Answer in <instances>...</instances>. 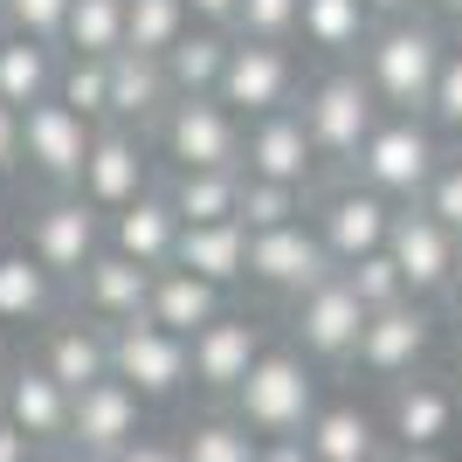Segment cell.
<instances>
[{
  "label": "cell",
  "instance_id": "5b68a950",
  "mask_svg": "<svg viewBox=\"0 0 462 462\" xmlns=\"http://www.w3.org/2000/svg\"><path fill=\"white\" fill-rule=\"evenodd\" d=\"M442 132L428 125V117H407V111H380V125L366 132V145L352 152L346 173L359 180V187L386 193V200H414V193L428 187V173H435V159H442Z\"/></svg>",
  "mask_w": 462,
  "mask_h": 462
},
{
  "label": "cell",
  "instance_id": "7dc6e473",
  "mask_svg": "<svg viewBox=\"0 0 462 462\" xmlns=\"http://www.w3.org/2000/svg\"><path fill=\"white\" fill-rule=\"evenodd\" d=\"M187 14L200 21V28H228V14H235V0H187Z\"/></svg>",
  "mask_w": 462,
  "mask_h": 462
},
{
  "label": "cell",
  "instance_id": "9a60e30c",
  "mask_svg": "<svg viewBox=\"0 0 462 462\" xmlns=\"http://www.w3.org/2000/svg\"><path fill=\"white\" fill-rule=\"evenodd\" d=\"M90 117H77L69 104L42 97L21 111V173H35L42 187H77V166L90 152Z\"/></svg>",
  "mask_w": 462,
  "mask_h": 462
},
{
  "label": "cell",
  "instance_id": "e0dca14e",
  "mask_svg": "<svg viewBox=\"0 0 462 462\" xmlns=\"http://www.w3.org/2000/svg\"><path fill=\"white\" fill-rule=\"evenodd\" d=\"M242 173L283 180V187H318V173H325V166H318V152H310L297 104L263 111V117H242Z\"/></svg>",
  "mask_w": 462,
  "mask_h": 462
},
{
  "label": "cell",
  "instance_id": "8fae6325",
  "mask_svg": "<svg viewBox=\"0 0 462 462\" xmlns=\"http://www.w3.org/2000/svg\"><path fill=\"white\" fill-rule=\"evenodd\" d=\"M393 208H401V200H386V193L359 187L352 173L338 180L331 193H310V228H318V242H325L331 270H338V263H352V255H373V249H380Z\"/></svg>",
  "mask_w": 462,
  "mask_h": 462
},
{
  "label": "cell",
  "instance_id": "6f0895ef",
  "mask_svg": "<svg viewBox=\"0 0 462 462\" xmlns=\"http://www.w3.org/2000/svg\"><path fill=\"white\" fill-rule=\"evenodd\" d=\"M456 401H462V393H456Z\"/></svg>",
  "mask_w": 462,
  "mask_h": 462
},
{
  "label": "cell",
  "instance_id": "9f6ffc18",
  "mask_svg": "<svg viewBox=\"0 0 462 462\" xmlns=\"http://www.w3.org/2000/svg\"><path fill=\"white\" fill-rule=\"evenodd\" d=\"M428 7H435V0H428Z\"/></svg>",
  "mask_w": 462,
  "mask_h": 462
},
{
  "label": "cell",
  "instance_id": "52a82bcc",
  "mask_svg": "<svg viewBox=\"0 0 462 462\" xmlns=\"http://www.w3.org/2000/svg\"><path fill=\"white\" fill-rule=\"evenodd\" d=\"M359 325H366V304L346 290V276H338V270H325L310 290L290 297V346L304 352L310 366H352Z\"/></svg>",
  "mask_w": 462,
  "mask_h": 462
},
{
  "label": "cell",
  "instance_id": "8d00e7d4",
  "mask_svg": "<svg viewBox=\"0 0 462 462\" xmlns=\"http://www.w3.org/2000/svg\"><path fill=\"white\" fill-rule=\"evenodd\" d=\"M49 97L69 104L77 117H90V125H104V117H111V104H104V56H62Z\"/></svg>",
  "mask_w": 462,
  "mask_h": 462
},
{
  "label": "cell",
  "instance_id": "603a6c76",
  "mask_svg": "<svg viewBox=\"0 0 462 462\" xmlns=\"http://www.w3.org/2000/svg\"><path fill=\"white\" fill-rule=\"evenodd\" d=\"M456 386L442 380H421V373H407L393 380V407H386V435L401 448H442L448 428H456Z\"/></svg>",
  "mask_w": 462,
  "mask_h": 462
},
{
  "label": "cell",
  "instance_id": "8992f818",
  "mask_svg": "<svg viewBox=\"0 0 462 462\" xmlns=\"http://www.w3.org/2000/svg\"><path fill=\"white\" fill-rule=\"evenodd\" d=\"M297 90H304V62H297L290 42L228 35V62H221V77H214V97H221L235 117L283 111V104H297Z\"/></svg>",
  "mask_w": 462,
  "mask_h": 462
},
{
  "label": "cell",
  "instance_id": "ee69618b",
  "mask_svg": "<svg viewBox=\"0 0 462 462\" xmlns=\"http://www.w3.org/2000/svg\"><path fill=\"white\" fill-rule=\"evenodd\" d=\"M111 462H180V448H173V442H152V435H132Z\"/></svg>",
  "mask_w": 462,
  "mask_h": 462
},
{
  "label": "cell",
  "instance_id": "cb8c5ba5",
  "mask_svg": "<svg viewBox=\"0 0 462 462\" xmlns=\"http://www.w3.org/2000/svg\"><path fill=\"white\" fill-rule=\"evenodd\" d=\"M42 366H49V380L62 386V393H77V386L104 380L111 373V325H97V318H62V325L42 331Z\"/></svg>",
  "mask_w": 462,
  "mask_h": 462
},
{
  "label": "cell",
  "instance_id": "ffe728a7",
  "mask_svg": "<svg viewBox=\"0 0 462 462\" xmlns=\"http://www.w3.org/2000/svg\"><path fill=\"white\" fill-rule=\"evenodd\" d=\"M0 414H7V421H14L35 448L69 442V393L49 380L42 359H21V366L7 373V386H0Z\"/></svg>",
  "mask_w": 462,
  "mask_h": 462
},
{
  "label": "cell",
  "instance_id": "816d5d0a",
  "mask_svg": "<svg viewBox=\"0 0 462 462\" xmlns=\"http://www.w3.org/2000/svg\"><path fill=\"white\" fill-rule=\"evenodd\" d=\"M448 297H462V235H456V255H448Z\"/></svg>",
  "mask_w": 462,
  "mask_h": 462
},
{
  "label": "cell",
  "instance_id": "30bf717a",
  "mask_svg": "<svg viewBox=\"0 0 462 462\" xmlns=\"http://www.w3.org/2000/svg\"><path fill=\"white\" fill-rule=\"evenodd\" d=\"M97 249H104V214H97L77 187H49V200L28 214V255H35L56 283H77V270Z\"/></svg>",
  "mask_w": 462,
  "mask_h": 462
},
{
  "label": "cell",
  "instance_id": "60d3db41",
  "mask_svg": "<svg viewBox=\"0 0 462 462\" xmlns=\"http://www.w3.org/2000/svg\"><path fill=\"white\" fill-rule=\"evenodd\" d=\"M414 200H421L448 235H462V145H448V152L435 159V173H428V187L414 193Z\"/></svg>",
  "mask_w": 462,
  "mask_h": 462
},
{
  "label": "cell",
  "instance_id": "5bb4252c",
  "mask_svg": "<svg viewBox=\"0 0 462 462\" xmlns=\"http://www.w3.org/2000/svg\"><path fill=\"white\" fill-rule=\"evenodd\" d=\"M331 270L325 242H318V228L304 221H283V228H249V255H242V283L270 290V297H297V290H310L318 276Z\"/></svg>",
  "mask_w": 462,
  "mask_h": 462
},
{
  "label": "cell",
  "instance_id": "d590c367",
  "mask_svg": "<svg viewBox=\"0 0 462 462\" xmlns=\"http://www.w3.org/2000/svg\"><path fill=\"white\" fill-rule=\"evenodd\" d=\"M173 448H180V462H255L263 442H255L235 414H208V421H193Z\"/></svg>",
  "mask_w": 462,
  "mask_h": 462
},
{
  "label": "cell",
  "instance_id": "277c9868",
  "mask_svg": "<svg viewBox=\"0 0 462 462\" xmlns=\"http://www.w3.org/2000/svg\"><path fill=\"white\" fill-rule=\"evenodd\" d=\"M152 152L166 173H242V117L221 104V97H173L166 111H159L152 132Z\"/></svg>",
  "mask_w": 462,
  "mask_h": 462
},
{
  "label": "cell",
  "instance_id": "d6986e66",
  "mask_svg": "<svg viewBox=\"0 0 462 462\" xmlns=\"http://www.w3.org/2000/svg\"><path fill=\"white\" fill-rule=\"evenodd\" d=\"M173 242H180V214L166 208L159 180L138 193V200H125V208L104 214V249L132 255V263H145V270H166V263H173Z\"/></svg>",
  "mask_w": 462,
  "mask_h": 462
},
{
  "label": "cell",
  "instance_id": "1f68e13d",
  "mask_svg": "<svg viewBox=\"0 0 462 462\" xmlns=\"http://www.w3.org/2000/svg\"><path fill=\"white\" fill-rule=\"evenodd\" d=\"M235 187H242V173H214V166H200V173H159V193L180 214V228L187 221H235Z\"/></svg>",
  "mask_w": 462,
  "mask_h": 462
},
{
  "label": "cell",
  "instance_id": "ab89813d",
  "mask_svg": "<svg viewBox=\"0 0 462 462\" xmlns=\"http://www.w3.org/2000/svg\"><path fill=\"white\" fill-rule=\"evenodd\" d=\"M428 125L442 132V145H462V42H448L435 90H428Z\"/></svg>",
  "mask_w": 462,
  "mask_h": 462
},
{
  "label": "cell",
  "instance_id": "d6a6232c",
  "mask_svg": "<svg viewBox=\"0 0 462 462\" xmlns=\"http://www.w3.org/2000/svg\"><path fill=\"white\" fill-rule=\"evenodd\" d=\"M56 49L62 56H117L125 49V0H69Z\"/></svg>",
  "mask_w": 462,
  "mask_h": 462
},
{
  "label": "cell",
  "instance_id": "7402d4cb",
  "mask_svg": "<svg viewBox=\"0 0 462 462\" xmlns=\"http://www.w3.org/2000/svg\"><path fill=\"white\" fill-rule=\"evenodd\" d=\"M145 290H152V270L132 263V255H117V249H97L90 263L77 270L83 318H97V325H125V318H138V310H145Z\"/></svg>",
  "mask_w": 462,
  "mask_h": 462
},
{
  "label": "cell",
  "instance_id": "11a10c76",
  "mask_svg": "<svg viewBox=\"0 0 462 462\" xmlns=\"http://www.w3.org/2000/svg\"><path fill=\"white\" fill-rule=\"evenodd\" d=\"M0 42H7V21H0Z\"/></svg>",
  "mask_w": 462,
  "mask_h": 462
},
{
  "label": "cell",
  "instance_id": "db71d44e",
  "mask_svg": "<svg viewBox=\"0 0 462 462\" xmlns=\"http://www.w3.org/2000/svg\"><path fill=\"white\" fill-rule=\"evenodd\" d=\"M7 180H14V173H0V200H7Z\"/></svg>",
  "mask_w": 462,
  "mask_h": 462
},
{
  "label": "cell",
  "instance_id": "b9f144b4",
  "mask_svg": "<svg viewBox=\"0 0 462 462\" xmlns=\"http://www.w3.org/2000/svg\"><path fill=\"white\" fill-rule=\"evenodd\" d=\"M62 14H69V0H0L7 35H28V42H56L62 35Z\"/></svg>",
  "mask_w": 462,
  "mask_h": 462
},
{
  "label": "cell",
  "instance_id": "f6af8a7d",
  "mask_svg": "<svg viewBox=\"0 0 462 462\" xmlns=\"http://www.w3.org/2000/svg\"><path fill=\"white\" fill-rule=\"evenodd\" d=\"M35 456H42V448L28 442V435H21V428L7 421V414H0V462H35Z\"/></svg>",
  "mask_w": 462,
  "mask_h": 462
},
{
  "label": "cell",
  "instance_id": "4dcf8cb0",
  "mask_svg": "<svg viewBox=\"0 0 462 462\" xmlns=\"http://www.w3.org/2000/svg\"><path fill=\"white\" fill-rule=\"evenodd\" d=\"M159 62H166L173 97H214V77H221V62H228V28H200V21H193Z\"/></svg>",
  "mask_w": 462,
  "mask_h": 462
},
{
  "label": "cell",
  "instance_id": "3957f363",
  "mask_svg": "<svg viewBox=\"0 0 462 462\" xmlns=\"http://www.w3.org/2000/svg\"><path fill=\"white\" fill-rule=\"evenodd\" d=\"M297 117H304V138H310V152H318V166L346 173L352 152L366 145V132L380 125V97L366 90V77L352 62H325L297 90Z\"/></svg>",
  "mask_w": 462,
  "mask_h": 462
},
{
  "label": "cell",
  "instance_id": "484cf974",
  "mask_svg": "<svg viewBox=\"0 0 462 462\" xmlns=\"http://www.w3.org/2000/svg\"><path fill=\"white\" fill-rule=\"evenodd\" d=\"M221 310H228V290H221V283H208V276L166 263V270H152V290H145V310H138V318H152V325L193 338V331L214 325Z\"/></svg>",
  "mask_w": 462,
  "mask_h": 462
},
{
  "label": "cell",
  "instance_id": "c3c4849f",
  "mask_svg": "<svg viewBox=\"0 0 462 462\" xmlns=\"http://www.w3.org/2000/svg\"><path fill=\"white\" fill-rule=\"evenodd\" d=\"M373 7V21H393V14H421L428 0H366Z\"/></svg>",
  "mask_w": 462,
  "mask_h": 462
},
{
  "label": "cell",
  "instance_id": "2e32d148",
  "mask_svg": "<svg viewBox=\"0 0 462 462\" xmlns=\"http://www.w3.org/2000/svg\"><path fill=\"white\" fill-rule=\"evenodd\" d=\"M270 346V331H263V318H249V310H221L214 325H200L187 338V373H193V386L200 393H214V401H228L235 393V380L255 366V352Z\"/></svg>",
  "mask_w": 462,
  "mask_h": 462
},
{
  "label": "cell",
  "instance_id": "f5cc1de1",
  "mask_svg": "<svg viewBox=\"0 0 462 462\" xmlns=\"http://www.w3.org/2000/svg\"><path fill=\"white\" fill-rule=\"evenodd\" d=\"M393 462H448V456H442V448H401Z\"/></svg>",
  "mask_w": 462,
  "mask_h": 462
},
{
  "label": "cell",
  "instance_id": "836d02e7",
  "mask_svg": "<svg viewBox=\"0 0 462 462\" xmlns=\"http://www.w3.org/2000/svg\"><path fill=\"white\" fill-rule=\"evenodd\" d=\"M310 193H318V187H283V180L242 173V187H235V221H242V228H283V221H304Z\"/></svg>",
  "mask_w": 462,
  "mask_h": 462
},
{
  "label": "cell",
  "instance_id": "ac0fdd59",
  "mask_svg": "<svg viewBox=\"0 0 462 462\" xmlns=\"http://www.w3.org/2000/svg\"><path fill=\"white\" fill-rule=\"evenodd\" d=\"M132 435H145V401H138L117 373H104V380H90V386L69 393V442L77 448H90V456L111 462Z\"/></svg>",
  "mask_w": 462,
  "mask_h": 462
},
{
  "label": "cell",
  "instance_id": "4316f807",
  "mask_svg": "<svg viewBox=\"0 0 462 462\" xmlns=\"http://www.w3.org/2000/svg\"><path fill=\"white\" fill-rule=\"evenodd\" d=\"M373 35L366 0H297V42L325 62H352Z\"/></svg>",
  "mask_w": 462,
  "mask_h": 462
},
{
  "label": "cell",
  "instance_id": "7bdbcfd3",
  "mask_svg": "<svg viewBox=\"0 0 462 462\" xmlns=\"http://www.w3.org/2000/svg\"><path fill=\"white\" fill-rule=\"evenodd\" d=\"M0 173H21V111L0 104Z\"/></svg>",
  "mask_w": 462,
  "mask_h": 462
},
{
  "label": "cell",
  "instance_id": "f546056e",
  "mask_svg": "<svg viewBox=\"0 0 462 462\" xmlns=\"http://www.w3.org/2000/svg\"><path fill=\"white\" fill-rule=\"evenodd\" d=\"M56 310V276L28 249H0V325H42Z\"/></svg>",
  "mask_w": 462,
  "mask_h": 462
},
{
  "label": "cell",
  "instance_id": "6da1fadb",
  "mask_svg": "<svg viewBox=\"0 0 462 462\" xmlns=\"http://www.w3.org/2000/svg\"><path fill=\"white\" fill-rule=\"evenodd\" d=\"M448 28L435 14H393V21H373L366 49L352 56V69L366 77V90L380 97V111H407V117H428V90H435V69L448 56Z\"/></svg>",
  "mask_w": 462,
  "mask_h": 462
},
{
  "label": "cell",
  "instance_id": "74e56055",
  "mask_svg": "<svg viewBox=\"0 0 462 462\" xmlns=\"http://www.w3.org/2000/svg\"><path fill=\"white\" fill-rule=\"evenodd\" d=\"M338 276H346V290H352V297H359L366 310H386V304H401V297H407V283H401V270L386 263V249L338 263Z\"/></svg>",
  "mask_w": 462,
  "mask_h": 462
},
{
  "label": "cell",
  "instance_id": "f1b7e54d",
  "mask_svg": "<svg viewBox=\"0 0 462 462\" xmlns=\"http://www.w3.org/2000/svg\"><path fill=\"white\" fill-rule=\"evenodd\" d=\"M56 62H62L56 42L7 35V42H0V104H14V111L42 104V97L56 90Z\"/></svg>",
  "mask_w": 462,
  "mask_h": 462
},
{
  "label": "cell",
  "instance_id": "f907efd6",
  "mask_svg": "<svg viewBox=\"0 0 462 462\" xmlns=\"http://www.w3.org/2000/svg\"><path fill=\"white\" fill-rule=\"evenodd\" d=\"M428 14H435V21H442V28H448V35H462V0H435V7H428Z\"/></svg>",
  "mask_w": 462,
  "mask_h": 462
},
{
  "label": "cell",
  "instance_id": "f35d334b",
  "mask_svg": "<svg viewBox=\"0 0 462 462\" xmlns=\"http://www.w3.org/2000/svg\"><path fill=\"white\" fill-rule=\"evenodd\" d=\"M228 35H242V42H297V0H235Z\"/></svg>",
  "mask_w": 462,
  "mask_h": 462
},
{
  "label": "cell",
  "instance_id": "681fc988",
  "mask_svg": "<svg viewBox=\"0 0 462 462\" xmlns=\"http://www.w3.org/2000/svg\"><path fill=\"white\" fill-rule=\"evenodd\" d=\"M35 462H104V456H90V448H77V442H56V448H42Z\"/></svg>",
  "mask_w": 462,
  "mask_h": 462
},
{
  "label": "cell",
  "instance_id": "4fadbf2b",
  "mask_svg": "<svg viewBox=\"0 0 462 462\" xmlns=\"http://www.w3.org/2000/svg\"><path fill=\"white\" fill-rule=\"evenodd\" d=\"M380 249H386V263L401 270L407 297H421V304L448 297V255H456V235H448L421 200H401V208H393Z\"/></svg>",
  "mask_w": 462,
  "mask_h": 462
},
{
  "label": "cell",
  "instance_id": "d4e9b609",
  "mask_svg": "<svg viewBox=\"0 0 462 462\" xmlns=\"http://www.w3.org/2000/svg\"><path fill=\"white\" fill-rule=\"evenodd\" d=\"M297 442L310 448V462H386V435L366 407L352 401H318V414L304 421Z\"/></svg>",
  "mask_w": 462,
  "mask_h": 462
},
{
  "label": "cell",
  "instance_id": "9c48e42d",
  "mask_svg": "<svg viewBox=\"0 0 462 462\" xmlns=\"http://www.w3.org/2000/svg\"><path fill=\"white\" fill-rule=\"evenodd\" d=\"M111 373L125 386H132L138 401H173V393H187L193 373H187V338L166 325H152V318H125V325H111Z\"/></svg>",
  "mask_w": 462,
  "mask_h": 462
},
{
  "label": "cell",
  "instance_id": "83f0119b",
  "mask_svg": "<svg viewBox=\"0 0 462 462\" xmlns=\"http://www.w3.org/2000/svg\"><path fill=\"white\" fill-rule=\"evenodd\" d=\"M242 255H249V228L242 221H187L173 242V270H193L208 283L235 290L242 283Z\"/></svg>",
  "mask_w": 462,
  "mask_h": 462
},
{
  "label": "cell",
  "instance_id": "44dd1931",
  "mask_svg": "<svg viewBox=\"0 0 462 462\" xmlns=\"http://www.w3.org/2000/svg\"><path fill=\"white\" fill-rule=\"evenodd\" d=\"M104 104H111V117H104V125H132V132H152L159 111L173 104L166 62H159V56H132V49L104 56Z\"/></svg>",
  "mask_w": 462,
  "mask_h": 462
},
{
  "label": "cell",
  "instance_id": "7a4b0ae2",
  "mask_svg": "<svg viewBox=\"0 0 462 462\" xmlns=\"http://www.w3.org/2000/svg\"><path fill=\"white\" fill-rule=\"evenodd\" d=\"M228 414L249 428L255 442L304 435V421L318 414V366H310L297 346H263V352H255V366L235 380Z\"/></svg>",
  "mask_w": 462,
  "mask_h": 462
},
{
  "label": "cell",
  "instance_id": "e575fe53",
  "mask_svg": "<svg viewBox=\"0 0 462 462\" xmlns=\"http://www.w3.org/2000/svg\"><path fill=\"white\" fill-rule=\"evenodd\" d=\"M193 28L187 0H125V49L132 56H166Z\"/></svg>",
  "mask_w": 462,
  "mask_h": 462
},
{
  "label": "cell",
  "instance_id": "ba28073f",
  "mask_svg": "<svg viewBox=\"0 0 462 462\" xmlns=\"http://www.w3.org/2000/svg\"><path fill=\"white\" fill-rule=\"evenodd\" d=\"M152 180H159V152H152L145 132H132V125H97L90 132V152H83V166H77V193L97 214L138 200Z\"/></svg>",
  "mask_w": 462,
  "mask_h": 462
},
{
  "label": "cell",
  "instance_id": "7c38bea8",
  "mask_svg": "<svg viewBox=\"0 0 462 462\" xmlns=\"http://www.w3.org/2000/svg\"><path fill=\"white\" fill-rule=\"evenodd\" d=\"M428 346H435V310L421 297H401V304H386V310H366L352 366L373 373V380H407V373H421Z\"/></svg>",
  "mask_w": 462,
  "mask_h": 462
},
{
  "label": "cell",
  "instance_id": "bcb514c9",
  "mask_svg": "<svg viewBox=\"0 0 462 462\" xmlns=\"http://www.w3.org/2000/svg\"><path fill=\"white\" fill-rule=\"evenodd\" d=\"M255 462H310V448L297 442V435H276V442L255 448Z\"/></svg>",
  "mask_w": 462,
  "mask_h": 462
}]
</instances>
